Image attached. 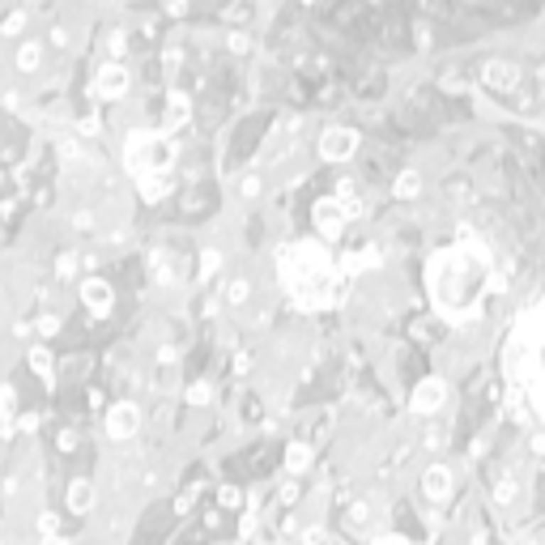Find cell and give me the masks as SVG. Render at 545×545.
I'll use <instances>...</instances> for the list:
<instances>
[{"label":"cell","mask_w":545,"mask_h":545,"mask_svg":"<svg viewBox=\"0 0 545 545\" xmlns=\"http://www.w3.org/2000/svg\"><path fill=\"white\" fill-rule=\"evenodd\" d=\"M507 379L545 426V294L520 311L507 341Z\"/></svg>","instance_id":"cell-1"},{"label":"cell","mask_w":545,"mask_h":545,"mask_svg":"<svg viewBox=\"0 0 545 545\" xmlns=\"http://www.w3.org/2000/svg\"><path fill=\"white\" fill-rule=\"evenodd\" d=\"M171 158H175L171 132H132L128 145H124V162H128V171L136 175V183L149 179V175H171V171H166Z\"/></svg>","instance_id":"cell-2"},{"label":"cell","mask_w":545,"mask_h":545,"mask_svg":"<svg viewBox=\"0 0 545 545\" xmlns=\"http://www.w3.org/2000/svg\"><path fill=\"white\" fill-rule=\"evenodd\" d=\"M128 85H132V77H128V68H124L119 60H107V64L98 68V77H94V94H98V98H107V102L124 98V94H128Z\"/></svg>","instance_id":"cell-3"},{"label":"cell","mask_w":545,"mask_h":545,"mask_svg":"<svg viewBox=\"0 0 545 545\" xmlns=\"http://www.w3.org/2000/svg\"><path fill=\"white\" fill-rule=\"evenodd\" d=\"M136 431H141V409H136L132 401H119V405L107 409V439L124 443V439H132Z\"/></svg>","instance_id":"cell-4"},{"label":"cell","mask_w":545,"mask_h":545,"mask_svg":"<svg viewBox=\"0 0 545 545\" xmlns=\"http://www.w3.org/2000/svg\"><path fill=\"white\" fill-rule=\"evenodd\" d=\"M81 303L90 307V315H111V307H115V290H111V281H102V277H85V281H81Z\"/></svg>","instance_id":"cell-5"},{"label":"cell","mask_w":545,"mask_h":545,"mask_svg":"<svg viewBox=\"0 0 545 545\" xmlns=\"http://www.w3.org/2000/svg\"><path fill=\"white\" fill-rule=\"evenodd\" d=\"M94 499H98V490H94V482H90V477H72V482H68V490H64V503H68V512H72V516L94 512Z\"/></svg>","instance_id":"cell-6"},{"label":"cell","mask_w":545,"mask_h":545,"mask_svg":"<svg viewBox=\"0 0 545 545\" xmlns=\"http://www.w3.org/2000/svg\"><path fill=\"white\" fill-rule=\"evenodd\" d=\"M188 119H192V98H188L183 90H171V98H166V111H162V124H166V132H175V128H188Z\"/></svg>","instance_id":"cell-7"},{"label":"cell","mask_w":545,"mask_h":545,"mask_svg":"<svg viewBox=\"0 0 545 545\" xmlns=\"http://www.w3.org/2000/svg\"><path fill=\"white\" fill-rule=\"evenodd\" d=\"M171 188H175V183H171V175H149V179H141V183H136V192H141V200H145V205H158L162 196H171Z\"/></svg>","instance_id":"cell-8"},{"label":"cell","mask_w":545,"mask_h":545,"mask_svg":"<svg viewBox=\"0 0 545 545\" xmlns=\"http://www.w3.org/2000/svg\"><path fill=\"white\" fill-rule=\"evenodd\" d=\"M26 362H30V371H34L38 379H51V375H55V358H51L47 345H30V350H26Z\"/></svg>","instance_id":"cell-9"},{"label":"cell","mask_w":545,"mask_h":545,"mask_svg":"<svg viewBox=\"0 0 545 545\" xmlns=\"http://www.w3.org/2000/svg\"><path fill=\"white\" fill-rule=\"evenodd\" d=\"M26 21H30L26 9H9V13L0 17V38H17V34L26 30Z\"/></svg>","instance_id":"cell-10"},{"label":"cell","mask_w":545,"mask_h":545,"mask_svg":"<svg viewBox=\"0 0 545 545\" xmlns=\"http://www.w3.org/2000/svg\"><path fill=\"white\" fill-rule=\"evenodd\" d=\"M38 64H43V43H34V38L21 43V47H17V68H21V72H34Z\"/></svg>","instance_id":"cell-11"},{"label":"cell","mask_w":545,"mask_h":545,"mask_svg":"<svg viewBox=\"0 0 545 545\" xmlns=\"http://www.w3.org/2000/svg\"><path fill=\"white\" fill-rule=\"evenodd\" d=\"M350 149H354V132H328L324 136V153L328 158H345Z\"/></svg>","instance_id":"cell-12"},{"label":"cell","mask_w":545,"mask_h":545,"mask_svg":"<svg viewBox=\"0 0 545 545\" xmlns=\"http://www.w3.org/2000/svg\"><path fill=\"white\" fill-rule=\"evenodd\" d=\"M77 269H81L77 252H60V256H55V277H60V281H72V277H77Z\"/></svg>","instance_id":"cell-13"},{"label":"cell","mask_w":545,"mask_h":545,"mask_svg":"<svg viewBox=\"0 0 545 545\" xmlns=\"http://www.w3.org/2000/svg\"><path fill=\"white\" fill-rule=\"evenodd\" d=\"M286 465H290L294 473H303V469L311 465V452H307L303 443H290V452H286Z\"/></svg>","instance_id":"cell-14"},{"label":"cell","mask_w":545,"mask_h":545,"mask_svg":"<svg viewBox=\"0 0 545 545\" xmlns=\"http://www.w3.org/2000/svg\"><path fill=\"white\" fill-rule=\"evenodd\" d=\"M34 333H38V337H55V333H60V315H51V311L34 315Z\"/></svg>","instance_id":"cell-15"},{"label":"cell","mask_w":545,"mask_h":545,"mask_svg":"<svg viewBox=\"0 0 545 545\" xmlns=\"http://www.w3.org/2000/svg\"><path fill=\"white\" fill-rule=\"evenodd\" d=\"M243 298H247V281H243V277H230V281H226V303L239 307Z\"/></svg>","instance_id":"cell-16"},{"label":"cell","mask_w":545,"mask_h":545,"mask_svg":"<svg viewBox=\"0 0 545 545\" xmlns=\"http://www.w3.org/2000/svg\"><path fill=\"white\" fill-rule=\"evenodd\" d=\"M209 396H213V388H209L205 379H196V384L188 388V405H196V409H200V405H209Z\"/></svg>","instance_id":"cell-17"},{"label":"cell","mask_w":545,"mask_h":545,"mask_svg":"<svg viewBox=\"0 0 545 545\" xmlns=\"http://www.w3.org/2000/svg\"><path fill=\"white\" fill-rule=\"evenodd\" d=\"M217 264H222V252H217V247L200 252V277H213V273H217Z\"/></svg>","instance_id":"cell-18"},{"label":"cell","mask_w":545,"mask_h":545,"mask_svg":"<svg viewBox=\"0 0 545 545\" xmlns=\"http://www.w3.org/2000/svg\"><path fill=\"white\" fill-rule=\"evenodd\" d=\"M38 537H43V541H47V537H60V520H55L51 512L38 516Z\"/></svg>","instance_id":"cell-19"},{"label":"cell","mask_w":545,"mask_h":545,"mask_svg":"<svg viewBox=\"0 0 545 545\" xmlns=\"http://www.w3.org/2000/svg\"><path fill=\"white\" fill-rule=\"evenodd\" d=\"M107 51H111V55H124V51H128V38H124V30H111V34H107Z\"/></svg>","instance_id":"cell-20"},{"label":"cell","mask_w":545,"mask_h":545,"mask_svg":"<svg viewBox=\"0 0 545 545\" xmlns=\"http://www.w3.org/2000/svg\"><path fill=\"white\" fill-rule=\"evenodd\" d=\"M217 503H222V507H239V503H243L239 486H222V490H217Z\"/></svg>","instance_id":"cell-21"},{"label":"cell","mask_w":545,"mask_h":545,"mask_svg":"<svg viewBox=\"0 0 545 545\" xmlns=\"http://www.w3.org/2000/svg\"><path fill=\"white\" fill-rule=\"evenodd\" d=\"M196 495H200V486H192V490H183V495L175 499V512H179V516H188V512H192V503H196Z\"/></svg>","instance_id":"cell-22"},{"label":"cell","mask_w":545,"mask_h":545,"mask_svg":"<svg viewBox=\"0 0 545 545\" xmlns=\"http://www.w3.org/2000/svg\"><path fill=\"white\" fill-rule=\"evenodd\" d=\"M226 47H230V51H247V47H252V38H247L243 30H230V34H226Z\"/></svg>","instance_id":"cell-23"},{"label":"cell","mask_w":545,"mask_h":545,"mask_svg":"<svg viewBox=\"0 0 545 545\" xmlns=\"http://www.w3.org/2000/svg\"><path fill=\"white\" fill-rule=\"evenodd\" d=\"M77 443H81L77 431H60V435H55V448H60V452H77Z\"/></svg>","instance_id":"cell-24"},{"label":"cell","mask_w":545,"mask_h":545,"mask_svg":"<svg viewBox=\"0 0 545 545\" xmlns=\"http://www.w3.org/2000/svg\"><path fill=\"white\" fill-rule=\"evenodd\" d=\"M77 128H81L85 136H98V128H102V119H98V115H81V119H77Z\"/></svg>","instance_id":"cell-25"},{"label":"cell","mask_w":545,"mask_h":545,"mask_svg":"<svg viewBox=\"0 0 545 545\" xmlns=\"http://www.w3.org/2000/svg\"><path fill=\"white\" fill-rule=\"evenodd\" d=\"M17 431H26V435H38V414H17Z\"/></svg>","instance_id":"cell-26"},{"label":"cell","mask_w":545,"mask_h":545,"mask_svg":"<svg viewBox=\"0 0 545 545\" xmlns=\"http://www.w3.org/2000/svg\"><path fill=\"white\" fill-rule=\"evenodd\" d=\"M162 64H166V68H179V64H183V51H179V47H166Z\"/></svg>","instance_id":"cell-27"},{"label":"cell","mask_w":545,"mask_h":545,"mask_svg":"<svg viewBox=\"0 0 545 545\" xmlns=\"http://www.w3.org/2000/svg\"><path fill=\"white\" fill-rule=\"evenodd\" d=\"M55 149H60V158H77V141H72V136H60Z\"/></svg>","instance_id":"cell-28"},{"label":"cell","mask_w":545,"mask_h":545,"mask_svg":"<svg viewBox=\"0 0 545 545\" xmlns=\"http://www.w3.org/2000/svg\"><path fill=\"white\" fill-rule=\"evenodd\" d=\"M175 358H179L175 345H162V350H158V362H162V367H175Z\"/></svg>","instance_id":"cell-29"},{"label":"cell","mask_w":545,"mask_h":545,"mask_svg":"<svg viewBox=\"0 0 545 545\" xmlns=\"http://www.w3.org/2000/svg\"><path fill=\"white\" fill-rule=\"evenodd\" d=\"M162 13H166V17H183V13H188V4H179V0H175V4H162Z\"/></svg>","instance_id":"cell-30"},{"label":"cell","mask_w":545,"mask_h":545,"mask_svg":"<svg viewBox=\"0 0 545 545\" xmlns=\"http://www.w3.org/2000/svg\"><path fill=\"white\" fill-rule=\"evenodd\" d=\"M4 107H9V111H17V107H21V98H17V90H4Z\"/></svg>","instance_id":"cell-31"},{"label":"cell","mask_w":545,"mask_h":545,"mask_svg":"<svg viewBox=\"0 0 545 545\" xmlns=\"http://www.w3.org/2000/svg\"><path fill=\"white\" fill-rule=\"evenodd\" d=\"M256 192H260V179H256V175H252V179H243V196H256Z\"/></svg>","instance_id":"cell-32"},{"label":"cell","mask_w":545,"mask_h":545,"mask_svg":"<svg viewBox=\"0 0 545 545\" xmlns=\"http://www.w3.org/2000/svg\"><path fill=\"white\" fill-rule=\"evenodd\" d=\"M72 226H77V230H90V226H94V217H90V213H77V217H72Z\"/></svg>","instance_id":"cell-33"},{"label":"cell","mask_w":545,"mask_h":545,"mask_svg":"<svg viewBox=\"0 0 545 545\" xmlns=\"http://www.w3.org/2000/svg\"><path fill=\"white\" fill-rule=\"evenodd\" d=\"M43 545H68V541H64V537H47Z\"/></svg>","instance_id":"cell-34"},{"label":"cell","mask_w":545,"mask_h":545,"mask_svg":"<svg viewBox=\"0 0 545 545\" xmlns=\"http://www.w3.org/2000/svg\"><path fill=\"white\" fill-rule=\"evenodd\" d=\"M0 495H4V486H0Z\"/></svg>","instance_id":"cell-35"},{"label":"cell","mask_w":545,"mask_h":545,"mask_svg":"<svg viewBox=\"0 0 545 545\" xmlns=\"http://www.w3.org/2000/svg\"><path fill=\"white\" fill-rule=\"evenodd\" d=\"M0 545H4V541H0Z\"/></svg>","instance_id":"cell-36"}]
</instances>
